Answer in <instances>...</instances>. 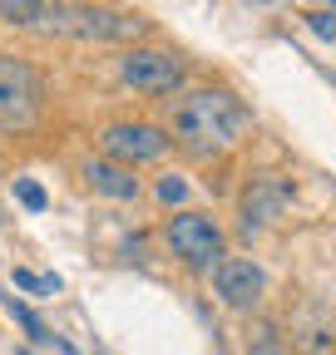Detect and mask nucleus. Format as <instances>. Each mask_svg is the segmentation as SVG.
Here are the masks:
<instances>
[{"mask_svg": "<svg viewBox=\"0 0 336 355\" xmlns=\"http://www.w3.org/2000/svg\"><path fill=\"white\" fill-rule=\"evenodd\" d=\"M242 123H247V114L233 94H223V89H193L174 114V144L193 158H213V153L237 144Z\"/></svg>", "mask_w": 336, "mask_h": 355, "instance_id": "1", "label": "nucleus"}, {"mask_svg": "<svg viewBox=\"0 0 336 355\" xmlns=\"http://www.w3.org/2000/svg\"><path fill=\"white\" fill-rule=\"evenodd\" d=\"M45 30L69 35V40H139V35H149V20L119 15V10H94V6H55Z\"/></svg>", "mask_w": 336, "mask_h": 355, "instance_id": "2", "label": "nucleus"}, {"mask_svg": "<svg viewBox=\"0 0 336 355\" xmlns=\"http://www.w3.org/2000/svg\"><path fill=\"white\" fill-rule=\"evenodd\" d=\"M40 104H45V84L25 60L0 55V133L30 128L40 119Z\"/></svg>", "mask_w": 336, "mask_h": 355, "instance_id": "3", "label": "nucleus"}, {"mask_svg": "<svg viewBox=\"0 0 336 355\" xmlns=\"http://www.w3.org/2000/svg\"><path fill=\"white\" fill-rule=\"evenodd\" d=\"M163 242L183 266H193V272H208V266L223 261V232H218V222L203 217V212H174L168 227H163Z\"/></svg>", "mask_w": 336, "mask_h": 355, "instance_id": "4", "label": "nucleus"}, {"mask_svg": "<svg viewBox=\"0 0 336 355\" xmlns=\"http://www.w3.org/2000/svg\"><path fill=\"white\" fill-rule=\"evenodd\" d=\"M119 74H124L129 89H139V94H174L183 84V74H188V64L174 50H124Z\"/></svg>", "mask_w": 336, "mask_h": 355, "instance_id": "5", "label": "nucleus"}, {"mask_svg": "<svg viewBox=\"0 0 336 355\" xmlns=\"http://www.w3.org/2000/svg\"><path fill=\"white\" fill-rule=\"evenodd\" d=\"M213 291L233 311H258L262 306V291H267V277H262V266L252 261V257H223L213 266Z\"/></svg>", "mask_w": 336, "mask_h": 355, "instance_id": "6", "label": "nucleus"}, {"mask_svg": "<svg viewBox=\"0 0 336 355\" xmlns=\"http://www.w3.org/2000/svg\"><path fill=\"white\" fill-rule=\"evenodd\" d=\"M99 144H104V158L139 168V163H153V158H163L174 139H168L163 128H153V123H109Z\"/></svg>", "mask_w": 336, "mask_h": 355, "instance_id": "7", "label": "nucleus"}, {"mask_svg": "<svg viewBox=\"0 0 336 355\" xmlns=\"http://www.w3.org/2000/svg\"><path fill=\"white\" fill-rule=\"evenodd\" d=\"M287 202H292V183H287V178H277V173L252 178V188L242 193V227H247V232L267 227L272 217H282Z\"/></svg>", "mask_w": 336, "mask_h": 355, "instance_id": "8", "label": "nucleus"}, {"mask_svg": "<svg viewBox=\"0 0 336 355\" xmlns=\"http://www.w3.org/2000/svg\"><path fill=\"white\" fill-rule=\"evenodd\" d=\"M84 178H90V188L114 198V202H134L139 198V178L129 163H114V158H90L84 163Z\"/></svg>", "mask_w": 336, "mask_h": 355, "instance_id": "9", "label": "nucleus"}, {"mask_svg": "<svg viewBox=\"0 0 336 355\" xmlns=\"http://www.w3.org/2000/svg\"><path fill=\"white\" fill-rule=\"evenodd\" d=\"M50 10L45 0H0V20H10V25H25V30H45L50 25Z\"/></svg>", "mask_w": 336, "mask_h": 355, "instance_id": "10", "label": "nucleus"}, {"mask_svg": "<svg viewBox=\"0 0 336 355\" xmlns=\"http://www.w3.org/2000/svg\"><path fill=\"white\" fill-rule=\"evenodd\" d=\"M6 311H10V316H15V321L25 326V336H30V340H40V345H50V336H55V331H50L45 321H40V316H35L30 306H20L15 296H6Z\"/></svg>", "mask_w": 336, "mask_h": 355, "instance_id": "11", "label": "nucleus"}, {"mask_svg": "<svg viewBox=\"0 0 336 355\" xmlns=\"http://www.w3.org/2000/svg\"><path fill=\"white\" fill-rule=\"evenodd\" d=\"M247 355H292V345L277 336V326H258V331H252V340H247Z\"/></svg>", "mask_w": 336, "mask_h": 355, "instance_id": "12", "label": "nucleus"}, {"mask_svg": "<svg viewBox=\"0 0 336 355\" xmlns=\"http://www.w3.org/2000/svg\"><path fill=\"white\" fill-rule=\"evenodd\" d=\"M10 282H15L20 291H60V277H35L30 266H15V272H10Z\"/></svg>", "mask_w": 336, "mask_h": 355, "instance_id": "13", "label": "nucleus"}, {"mask_svg": "<svg viewBox=\"0 0 336 355\" xmlns=\"http://www.w3.org/2000/svg\"><path fill=\"white\" fill-rule=\"evenodd\" d=\"M15 198H20L30 212H45V188L30 183V178H20V183H15Z\"/></svg>", "mask_w": 336, "mask_h": 355, "instance_id": "14", "label": "nucleus"}, {"mask_svg": "<svg viewBox=\"0 0 336 355\" xmlns=\"http://www.w3.org/2000/svg\"><path fill=\"white\" fill-rule=\"evenodd\" d=\"M158 198H163V202H183V198H188V183H183L178 173H168L163 183H158Z\"/></svg>", "mask_w": 336, "mask_h": 355, "instance_id": "15", "label": "nucleus"}, {"mask_svg": "<svg viewBox=\"0 0 336 355\" xmlns=\"http://www.w3.org/2000/svg\"><path fill=\"white\" fill-rule=\"evenodd\" d=\"M307 20H312V30H317L321 40H336V15H331V10H312Z\"/></svg>", "mask_w": 336, "mask_h": 355, "instance_id": "16", "label": "nucleus"}, {"mask_svg": "<svg viewBox=\"0 0 336 355\" xmlns=\"http://www.w3.org/2000/svg\"><path fill=\"white\" fill-rule=\"evenodd\" d=\"M50 345H55V350H60V355H79V350H74V345H69V340H65V336H50Z\"/></svg>", "mask_w": 336, "mask_h": 355, "instance_id": "17", "label": "nucleus"}]
</instances>
